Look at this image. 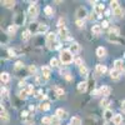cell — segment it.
I'll list each match as a JSON object with an SVG mask.
<instances>
[{
    "mask_svg": "<svg viewBox=\"0 0 125 125\" xmlns=\"http://www.w3.org/2000/svg\"><path fill=\"white\" fill-rule=\"evenodd\" d=\"M46 45L50 50H56L60 49V43L58 41V35L55 33H48L46 35Z\"/></svg>",
    "mask_w": 125,
    "mask_h": 125,
    "instance_id": "obj_1",
    "label": "cell"
},
{
    "mask_svg": "<svg viewBox=\"0 0 125 125\" xmlns=\"http://www.w3.org/2000/svg\"><path fill=\"white\" fill-rule=\"evenodd\" d=\"M59 60L62 62L64 65H68V64H71L74 61V55L71 54V51L69 49H62L60 51V56H59Z\"/></svg>",
    "mask_w": 125,
    "mask_h": 125,
    "instance_id": "obj_2",
    "label": "cell"
},
{
    "mask_svg": "<svg viewBox=\"0 0 125 125\" xmlns=\"http://www.w3.org/2000/svg\"><path fill=\"white\" fill-rule=\"evenodd\" d=\"M75 16H76V20H84L89 16L88 14V10L84 8V6H79L75 11Z\"/></svg>",
    "mask_w": 125,
    "mask_h": 125,
    "instance_id": "obj_3",
    "label": "cell"
},
{
    "mask_svg": "<svg viewBox=\"0 0 125 125\" xmlns=\"http://www.w3.org/2000/svg\"><path fill=\"white\" fill-rule=\"evenodd\" d=\"M28 14L31 16V18H36L38 14H39V8H38V4L36 3H31L28 8Z\"/></svg>",
    "mask_w": 125,
    "mask_h": 125,
    "instance_id": "obj_4",
    "label": "cell"
},
{
    "mask_svg": "<svg viewBox=\"0 0 125 125\" xmlns=\"http://www.w3.org/2000/svg\"><path fill=\"white\" fill-rule=\"evenodd\" d=\"M24 21H25L24 13H23V11L16 13V14H15V16H14V25H16V26L23 25V24H24Z\"/></svg>",
    "mask_w": 125,
    "mask_h": 125,
    "instance_id": "obj_5",
    "label": "cell"
},
{
    "mask_svg": "<svg viewBox=\"0 0 125 125\" xmlns=\"http://www.w3.org/2000/svg\"><path fill=\"white\" fill-rule=\"evenodd\" d=\"M58 35L62 39V40H71V36H70V33L66 28H59V31H58Z\"/></svg>",
    "mask_w": 125,
    "mask_h": 125,
    "instance_id": "obj_6",
    "label": "cell"
},
{
    "mask_svg": "<svg viewBox=\"0 0 125 125\" xmlns=\"http://www.w3.org/2000/svg\"><path fill=\"white\" fill-rule=\"evenodd\" d=\"M105 11V5L104 4H101V3H98L95 6H94V13H95L96 15H98V18L100 19L101 18V15H103V13Z\"/></svg>",
    "mask_w": 125,
    "mask_h": 125,
    "instance_id": "obj_7",
    "label": "cell"
},
{
    "mask_svg": "<svg viewBox=\"0 0 125 125\" xmlns=\"http://www.w3.org/2000/svg\"><path fill=\"white\" fill-rule=\"evenodd\" d=\"M108 40L113 44H125V40L121 39L120 36H115V35H111V34H108Z\"/></svg>",
    "mask_w": 125,
    "mask_h": 125,
    "instance_id": "obj_8",
    "label": "cell"
},
{
    "mask_svg": "<svg viewBox=\"0 0 125 125\" xmlns=\"http://www.w3.org/2000/svg\"><path fill=\"white\" fill-rule=\"evenodd\" d=\"M55 116H58L60 120H65V119H68V111L64 110L62 108H59L55 111Z\"/></svg>",
    "mask_w": 125,
    "mask_h": 125,
    "instance_id": "obj_9",
    "label": "cell"
},
{
    "mask_svg": "<svg viewBox=\"0 0 125 125\" xmlns=\"http://www.w3.org/2000/svg\"><path fill=\"white\" fill-rule=\"evenodd\" d=\"M114 69H115V70H118V71H120V73H123V71L125 70V66H124V61H123L121 59H116L115 61H114Z\"/></svg>",
    "mask_w": 125,
    "mask_h": 125,
    "instance_id": "obj_10",
    "label": "cell"
},
{
    "mask_svg": "<svg viewBox=\"0 0 125 125\" xmlns=\"http://www.w3.org/2000/svg\"><path fill=\"white\" fill-rule=\"evenodd\" d=\"M104 119H105V121L106 123H109V121H113V119H114V115L115 114L113 113V110L111 109H106V110H104Z\"/></svg>",
    "mask_w": 125,
    "mask_h": 125,
    "instance_id": "obj_11",
    "label": "cell"
},
{
    "mask_svg": "<svg viewBox=\"0 0 125 125\" xmlns=\"http://www.w3.org/2000/svg\"><path fill=\"white\" fill-rule=\"evenodd\" d=\"M99 91H100V95H103V98H108L111 93V89L108 85H103V86H100Z\"/></svg>",
    "mask_w": 125,
    "mask_h": 125,
    "instance_id": "obj_12",
    "label": "cell"
},
{
    "mask_svg": "<svg viewBox=\"0 0 125 125\" xmlns=\"http://www.w3.org/2000/svg\"><path fill=\"white\" fill-rule=\"evenodd\" d=\"M69 50L71 51L73 55H76V54H79V51H80V45L78 43H71L70 46H69Z\"/></svg>",
    "mask_w": 125,
    "mask_h": 125,
    "instance_id": "obj_13",
    "label": "cell"
},
{
    "mask_svg": "<svg viewBox=\"0 0 125 125\" xmlns=\"http://www.w3.org/2000/svg\"><path fill=\"white\" fill-rule=\"evenodd\" d=\"M106 66L105 65H103V64H96V66H95V73L98 75H104L106 73Z\"/></svg>",
    "mask_w": 125,
    "mask_h": 125,
    "instance_id": "obj_14",
    "label": "cell"
},
{
    "mask_svg": "<svg viewBox=\"0 0 125 125\" xmlns=\"http://www.w3.org/2000/svg\"><path fill=\"white\" fill-rule=\"evenodd\" d=\"M39 24H40V23H36V21L31 23V24L29 25V29H28V30H29L33 35H34V34H38V31H39Z\"/></svg>",
    "mask_w": 125,
    "mask_h": 125,
    "instance_id": "obj_15",
    "label": "cell"
},
{
    "mask_svg": "<svg viewBox=\"0 0 125 125\" xmlns=\"http://www.w3.org/2000/svg\"><path fill=\"white\" fill-rule=\"evenodd\" d=\"M88 81H80L79 84L76 85V89H78V91L79 93H85L86 91V89H88Z\"/></svg>",
    "mask_w": 125,
    "mask_h": 125,
    "instance_id": "obj_16",
    "label": "cell"
},
{
    "mask_svg": "<svg viewBox=\"0 0 125 125\" xmlns=\"http://www.w3.org/2000/svg\"><path fill=\"white\" fill-rule=\"evenodd\" d=\"M114 16H115L116 19H123L124 18V14H125V10H124V8H118L116 10H114Z\"/></svg>",
    "mask_w": 125,
    "mask_h": 125,
    "instance_id": "obj_17",
    "label": "cell"
},
{
    "mask_svg": "<svg viewBox=\"0 0 125 125\" xmlns=\"http://www.w3.org/2000/svg\"><path fill=\"white\" fill-rule=\"evenodd\" d=\"M41 75H43L44 78H46V79H49L50 78V75H51V68L50 66H43L41 68Z\"/></svg>",
    "mask_w": 125,
    "mask_h": 125,
    "instance_id": "obj_18",
    "label": "cell"
},
{
    "mask_svg": "<svg viewBox=\"0 0 125 125\" xmlns=\"http://www.w3.org/2000/svg\"><path fill=\"white\" fill-rule=\"evenodd\" d=\"M101 31H103V28H101L100 24H94V25L91 26V33H93L94 35H100Z\"/></svg>",
    "mask_w": 125,
    "mask_h": 125,
    "instance_id": "obj_19",
    "label": "cell"
},
{
    "mask_svg": "<svg viewBox=\"0 0 125 125\" xmlns=\"http://www.w3.org/2000/svg\"><path fill=\"white\" fill-rule=\"evenodd\" d=\"M1 5L4 8H6V9H13L16 5V3L14 1V0H4V1H1Z\"/></svg>",
    "mask_w": 125,
    "mask_h": 125,
    "instance_id": "obj_20",
    "label": "cell"
},
{
    "mask_svg": "<svg viewBox=\"0 0 125 125\" xmlns=\"http://www.w3.org/2000/svg\"><path fill=\"white\" fill-rule=\"evenodd\" d=\"M95 53H96V56L98 58H104V56L106 55V49L104 48V46H98Z\"/></svg>",
    "mask_w": 125,
    "mask_h": 125,
    "instance_id": "obj_21",
    "label": "cell"
},
{
    "mask_svg": "<svg viewBox=\"0 0 125 125\" xmlns=\"http://www.w3.org/2000/svg\"><path fill=\"white\" fill-rule=\"evenodd\" d=\"M120 76H121V73H120V71H118V70H115V69H111V70H110V78H111L113 80H119Z\"/></svg>",
    "mask_w": 125,
    "mask_h": 125,
    "instance_id": "obj_22",
    "label": "cell"
},
{
    "mask_svg": "<svg viewBox=\"0 0 125 125\" xmlns=\"http://www.w3.org/2000/svg\"><path fill=\"white\" fill-rule=\"evenodd\" d=\"M121 123H123V115L121 114H115L114 119H113V124L114 125H120Z\"/></svg>",
    "mask_w": 125,
    "mask_h": 125,
    "instance_id": "obj_23",
    "label": "cell"
},
{
    "mask_svg": "<svg viewBox=\"0 0 125 125\" xmlns=\"http://www.w3.org/2000/svg\"><path fill=\"white\" fill-rule=\"evenodd\" d=\"M78 69H79V73H80V75H81V76H88V74H89V69L86 68V65L83 64V65L79 66Z\"/></svg>",
    "mask_w": 125,
    "mask_h": 125,
    "instance_id": "obj_24",
    "label": "cell"
},
{
    "mask_svg": "<svg viewBox=\"0 0 125 125\" xmlns=\"http://www.w3.org/2000/svg\"><path fill=\"white\" fill-rule=\"evenodd\" d=\"M29 95H30V94L28 93L26 88H24V89H21V90L19 91V98H20V99H23V100H26V99L29 98Z\"/></svg>",
    "mask_w": 125,
    "mask_h": 125,
    "instance_id": "obj_25",
    "label": "cell"
},
{
    "mask_svg": "<svg viewBox=\"0 0 125 125\" xmlns=\"http://www.w3.org/2000/svg\"><path fill=\"white\" fill-rule=\"evenodd\" d=\"M48 98L50 99V100H58L59 99V96H58V94H56V90H49L48 91Z\"/></svg>",
    "mask_w": 125,
    "mask_h": 125,
    "instance_id": "obj_26",
    "label": "cell"
},
{
    "mask_svg": "<svg viewBox=\"0 0 125 125\" xmlns=\"http://www.w3.org/2000/svg\"><path fill=\"white\" fill-rule=\"evenodd\" d=\"M0 115H1V120L3 121H5V123L9 121V114H8V111L5 110V108L3 105H1V114H0Z\"/></svg>",
    "mask_w": 125,
    "mask_h": 125,
    "instance_id": "obj_27",
    "label": "cell"
},
{
    "mask_svg": "<svg viewBox=\"0 0 125 125\" xmlns=\"http://www.w3.org/2000/svg\"><path fill=\"white\" fill-rule=\"evenodd\" d=\"M44 13H45L46 16H53V15H54V9H53V6L46 5V6L44 8Z\"/></svg>",
    "mask_w": 125,
    "mask_h": 125,
    "instance_id": "obj_28",
    "label": "cell"
},
{
    "mask_svg": "<svg viewBox=\"0 0 125 125\" xmlns=\"http://www.w3.org/2000/svg\"><path fill=\"white\" fill-rule=\"evenodd\" d=\"M110 103H111V101H110L108 98H103V99H101V101H100V106H101V108H104V109L106 110V109H108V106L110 105Z\"/></svg>",
    "mask_w": 125,
    "mask_h": 125,
    "instance_id": "obj_29",
    "label": "cell"
},
{
    "mask_svg": "<svg viewBox=\"0 0 125 125\" xmlns=\"http://www.w3.org/2000/svg\"><path fill=\"white\" fill-rule=\"evenodd\" d=\"M48 29H49V26H48L46 24L40 23V24H39V31H38V34H44V33H46Z\"/></svg>",
    "mask_w": 125,
    "mask_h": 125,
    "instance_id": "obj_30",
    "label": "cell"
},
{
    "mask_svg": "<svg viewBox=\"0 0 125 125\" xmlns=\"http://www.w3.org/2000/svg\"><path fill=\"white\" fill-rule=\"evenodd\" d=\"M51 124H53L51 116H43L41 118V125H51Z\"/></svg>",
    "mask_w": 125,
    "mask_h": 125,
    "instance_id": "obj_31",
    "label": "cell"
},
{
    "mask_svg": "<svg viewBox=\"0 0 125 125\" xmlns=\"http://www.w3.org/2000/svg\"><path fill=\"white\" fill-rule=\"evenodd\" d=\"M109 34L115 35V36H120V30H119V28L111 26V28H109Z\"/></svg>",
    "mask_w": 125,
    "mask_h": 125,
    "instance_id": "obj_32",
    "label": "cell"
},
{
    "mask_svg": "<svg viewBox=\"0 0 125 125\" xmlns=\"http://www.w3.org/2000/svg\"><path fill=\"white\" fill-rule=\"evenodd\" d=\"M0 79H1V83H9V80H10L9 73H6V71L1 73V74H0Z\"/></svg>",
    "mask_w": 125,
    "mask_h": 125,
    "instance_id": "obj_33",
    "label": "cell"
},
{
    "mask_svg": "<svg viewBox=\"0 0 125 125\" xmlns=\"http://www.w3.org/2000/svg\"><path fill=\"white\" fill-rule=\"evenodd\" d=\"M31 35H33V34H31L29 30H25V31H23V34H21V40L23 41H28L31 38Z\"/></svg>",
    "mask_w": 125,
    "mask_h": 125,
    "instance_id": "obj_34",
    "label": "cell"
},
{
    "mask_svg": "<svg viewBox=\"0 0 125 125\" xmlns=\"http://www.w3.org/2000/svg\"><path fill=\"white\" fill-rule=\"evenodd\" d=\"M39 110L40 111H48V110H50V104L49 103H41L39 105Z\"/></svg>",
    "mask_w": 125,
    "mask_h": 125,
    "instance_id": "obj_35",
    "label": "cell"
},
{
    "mask_svg": "<svg viewBox=\"0 0 125 125\" xmlns=\"http://www.w3.org/2000/svg\"><path fill=\"white\" fill-rule=\"evenodd\" d=\"M84 125H98L96 124V120L91 118V116H88L85 120H84Z\"/></svg>",
    "mask_w": 125,
    "mask_h": 125,
    "instance_id": "obj_36",
    "label": "cell"
},
{
    "mask_svg": "<svg viewBox=\"0 0 125 125\" xmlns=\"http://www.w3.org/2000/svg\"><path fill=\"white\" fill-rule=\"evenodd\" d=\"M70 124H71V125H81L83 121H81V119L78 118V116H73V118L70 119Z\"/></svg>",
    "mask_w": 125,
    "mask_h": 125,
    "instance_id": "obj_37",
    "label": "cell"
},
{
    "mask_svg": "<svg viewBox=\"0 0 125 125\" xmlns=\"http://www.w3.org/2000/svg\"><path fill=\"white\" fill-rule=\"evenodd\" d=\"M24 124H25V125H34V124H35L34 116H33V115H29V116L24 120Z\"/></svg>",
    "mask_w": 125,
    "mask_h": 125,
    "instance_id": "obj_38",
    "label": "cell"
},
{
    "mask_svg": "<svg viewBox=\"0 0 125 125\" xmlns=\"http://www.w3.org/2000/svg\"><path fill=\"white\" fill-rule=\"evenodd\" d=\"M16 29H18L16 25H14V24L10 25V26L8 28V30H6V31H8V35H14V34L16 33Z\"/></svg>",
    "mask_w": 125,
    "mask_h": 125,
    "instance_id": "obj_39",
    "label": "cell"
},
{
    "mask_svg": "<svg viewBox=\"0 0 125 125\" xmlns=\"http://www.w3.org/2000/svg\"><path fill=\"white\" fill-rule=\"evenodd\" d=\"M60 65V60L56 59V58H51L50 59V66H53V68H58Z\"/></svg>",
    "mask_w": 125,
    "mask_h": 125,
    "instance_id": "obj_40",
    "label": "cell"
},
{
    "mask_svg": "<svg viewBox=\"0 0 125 125\" xmlns=\"http://www.w3.org/2000/svg\"><path fill=\"white\" fill-rule=\"evenodd\" d=\"M46 80H48V79L44 78L43 75H39V76H36V80H35V81H36V84H38V85H43Z\"/></svg>",
    "mask_w": 125,
    "mask_h": 125,
    "instance_id": "obj_41",
    "label": "cell"
},
{
    "mask_svg": "<svg viewBox=\"0 0 125 125\" xmlns=\"http://www.w3.org/2000/svg\"><path fill=\"white\" fill-rule=\"evenodd\" d=\"M110 8L113 9V11H114V10H116L118 8H120L119 1H116V0H111V1H110Z\"/></svg>",
    "mask_w": 125,
    "mask_h": 125,
    "instance_id": "obj_42",
    "label": "cell"
},
{
    "mask_svg": "<svg viewBox=\"0 0 125 125\" xmlns=\"http://www.w3.org/2000/svg\"><path fill=\"white\" fill-rule=\"evenodd\" d=\"M65 24H66V20H65L64 18H60V19L58 20V26H59V28H66Z\"/></svg>",
    "mask_w": 125,
    "mask_h": 125,
    "instance_id": "obj_43",
    "label": "cell"
},
{
    "mask_svg": "<svg viewBox=\"0 0 125 125\" xmlns=\"http://www.w3.org/2000/svg\"><path fill=\"white\" fill-rule=\"evenodd\" d=\"M45 96H46V95H44V93L41 91V90H40V91H38V93H36V95H35V98H36L38 100H44V99H45Z\"/></svg>",
    "mask_w": 125,
    "mask_h": 125,
    "instance_id": "obj_44",
    "label": "cell"
},
{
    "mask_svg": "<svg viewBox=\"0 0 125 125\" xmlns=\"http://www.w3.org/2000/svg\"><path fill=\"white\" fill-rule=\"evenodd\" d=\"M15 70H20V69H23L24 68V62L23 61H16L15 62V65H14Z\"/></svg>",
    "mask_w": 125,
    "mask_h": 125,
    "instance_id": "obj_45",
    "label": "cell"
},
{
    "mask_svg": "<svg viewBox=\"0 0 125 125\" xmlns=\"http://www.w3.org/2000/svg\"><path fill=\"white\" fill-rule=\"evenodd\" d=\"M9 96V91L6 90V88H1V98L6 99Z\"/></svg>",
    "mask_w": 125,
    "mask_h": 125,
    "instance_id": "obj_46",
    "label": "cell"
},
{
    "mask_svg": "<svg viewBox=\"0 0 125 125\" xmlns=\"http://www.w3.org/2000/svg\"><path fill=\"white\" fill-rule=\"evenodd\" d=\"M29 73H30L31 75H35L36 74V66L35 65H30L29 66Z\"/></svg>",
    "mask_w": 125,
    "mask_h": 125,
    "instance_id": "obj_47",
    "label": "cell"
},
{
    "mask_svg": "<svg viewBox=\"0 0 125 125\" xmlns=\"http://www.w3.org/2000/svg\"><path fill=\"white\" fill-rule=\"evenodd\" d=\"M55 90H56V94H58L59 98H62V96H64V90H62L61 88H56Z\"/></svg>",
    "mask_w": 125,
    "mask_h": 125,
    "instance_id": "obj_48",
    "label": "cell"
},
{
    "mask_svg": "<svg viewBox=\"0 0 125 125\" xmlns=\"http://www.w3.org/2000/svg\"><path fill=\"white\" fill-rule=\"evenodd\" d=\"M76 25H78V28H85V21L84 20H76Z\"/></svg>",
    "mask_w": 125,
    "mask_h": 125,
    "instance_id": "obj_49",
    "label": "cell"
},
{
    "mask_svg": "<svg viewBox=\"0 0 125 125\" xmlns=\"http://www.w3.org/2000/svg\"><path fill=\"white\" fill-rule=\"evenodd\" d=\"M74 62H75V65H76V66H78V68H79V66H81V65H83V60H81V59H80V58H76V59H75V60H74Z\"/></svg>",
    "mask_w": 125,
    "mask_h": 125,
    "instance_id": "obj_50",
    "label": "cell"
},
{
    "mask_svg": "<svg viewBox=\"0 0 125 125\" xmlns=\"http://www.w3.org/2000/svg\"><path fill=\"white\" fill-rule=\"evenodd\" d=\"M100 25H101L103 29H109V21H108V20H104Z\"/></svg>",
    "mask_w": 125,
    "mask_h": 125,
    "instance_id": "obj_51",
    "label": "cell"
},
{
    "mask_svg": "<svg viewBox=\"0 0 125 125\" xmlns=\"http://www.w3.org/2000/svg\"><path fill=\"white\" fill-rule=\"evenodd\" d=\"M29 115H30V114H29L28 111H25V110H24V111H21V118H23V121H24V120H25V119H26Z\"/></svg>",
    "mask_w": 125,
    "mask_h": 125,
    "instance_id": "obj_52",
    "label": "cell"
},
{
    "mask_svg": "<svg viewBox=\"0 0 125 125\" xmlns=\"http://www.w3.org/2000/svg\"><path fill=\"white\" fill-rule=\"evenodd\" d=\"M121 109H123V111L125 113V100H124V101L121 103Z\"/></svg>",
    "mask_w": 125,
    "mask_h": 125,
    "instance_id": "obj_53",
    "label": "cell"
},
{
    "mask_svg": "<svg viewBox=\"0 0 125 125\" xmlns=\"http://www.w3.org/2000/svg\"><path fill=\"white\" fill-rule=\"evenodd\" d=\"M30 110H35V106L34 105H30Z\"/></svg>",
    "mask_w": 125,
    "mask_h": 125,
    "instance_id": "obj_54",
    "label": "cell"
},
{
    "mask_svg": "<svg viewBox=\"0 0 125 125\" xmlns=\"http://www.w3.org/2000/svg\"><path fill=\"white\" fill-rule=\"evenodd\" d=\"M109 14H110V11H109V10H106V11H105V15H106V16H109Z\"/></svg>",
    "mask_w": 125,
    "mask_h": 125,
    "instance_id": "obj_55",
    "label": "cell"
},
{
    "mask_svg": "<svg viewBox=\"0 0 125 125\" xmlns=\"http://www.w3.org/2000/svg\"><path fill=\"white\" fill-rule=\"evenodd\" d=\"M124 56H125V53H124Z\"/></svg>",
    "mask_w": 125,
    "mask_h": 125,
    "instance_id": "obj_56",
    "label": "cell"
},
{
    "mask_svg": "<svg viewBox=\"0 0 125 125\" xmlns=\"http://www.w3.org/2000/svg\"><path fill=\"white\" fill-rule=\"evenodd\" d=\"M68 125H71V124H68Z\"/></svg>",
    "mask_w": 125,
    "mask_h": 125,
    "instance_id": "obj_57",
    "label": "cell"
}]
</instances>
